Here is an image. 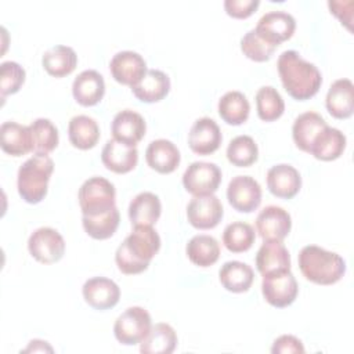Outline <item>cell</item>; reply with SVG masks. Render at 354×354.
<instances>
[{"mask_svg": "<svg viewBox=\"0 0 354 354\" xmlns=\"http://www.w3.org/2000/svg\"><path fill=\"white\" fill-rule=\"evenodd\" d=\"M261 293L268 304L277 308L290 306L299 293L295 275L290 271L263 277Z\"/></svg>", "mask_w": 354, "mask_h": 354, "instance_id": "9", "label": "cell"}, {"mask_svg": "<svg viewBox=\"0 0 354 354\" xmlns=\"http://www.w3.org/2000/svg\"><path fill=\"white\" fill-rule=\"evenodd\" d=\"M35 153H50L58 145V129L46 118H37L29 124Z\"/></svg>", "mask_w": 354, "mask_h": 354, "instance_id": "36", "label": "cell"}, {"mask_svg": "<svg viewBox=\"0 0 354 354\" xmlns=\"http://www.w3.org/2000/svg\"><path fill=\"white\" fill-rule=\"evenodd\" d=\"M68 137L77 149H91L100 140V127L95 119L87 115H76L69 120Z\"/></svg>", "mask_w": 354, "mask_h": 354, "instance_id": "29", "label": "cell"}, {"mask_svg": "<svg viewBox=\"0 0 354 354\" xmlns=\"http://www.w3.org/2000/svg\"><path fill=\"white\" fill-rule=\"evenodd\" d=\"M41 65L48 75L54 77H64L75 71L77 65V55L72 47L57 44L43 54Z\"/></svg>", "mask_w": 354, "mask_h": 354, "instance_id": "31", "label": "cell"}, {"mask_svg": "<svg viewBox=\"0 0 354 354\" xmlns=\"http://www.w3.org/2000/svg\"><path fill=\"white\" fill-rule=\"evenodd\" d=\"M217 109H218L220 118L227 124L239 126L248 120L249 112H250V104L243 93L232 90V91H227L218 100Z\"/></svg>", "mask_w": 354, "mask_h": 354, "instance_id": "34", "label": "cell"}, {"mask_svg": "<svg viewBox=\"0 0 354 354\" xmlns=\"http://www.w3.org/2000/svg\"><path fill=\"white\" fill-rule=\"evenodd\" d=\"M296 29V21L286 11L266 12L254 28V32L267 43L278 47L282 41L290 39Z\"/></svg>", "mask_w": 354, "mask_h": 354, "instance_id": "11", "label": "cell"}, {"mask_svg": "<svg viewBox=\"0 0 354 354\" xmlns=\"http://www.w3.org/2000/svg\"><path fill=\"white\" fill-rule=\"evenodd\" d=\"M149 313L138 306L126 308L115 321L113 333L119 343L134 346L142 342L151 329Z\"/></svg>", "mask_w": 354, "mask_h": 354, "instance_id": "6", "label": "cell"}, {"mask_svg": "<svg viewBox=\"0 0 354 354\" xmlns=\"http://www.w3.org/2000/svg\"><path fill=\"white\" fill-rule=\"evenodd\" d=\"M77 199L83 216H98L116 206V189L109 180L94 176L82 184Z\"/></svg>", "mask_w": 354, "mask_h": 354, "instance_id": "5", "label": "cell"}, {"mask_svg": "<svg viewBox=\"0 0 354 354\" xmlns=\"http://www.w3.org/2000/svg\"><path fill=\"white\" fill-rule=\"evenodd\" d=\"M72 94L75 101L83 106L97 105L105 94L102 75L94 69L80 72L72 83Z\"/></svg>", "mask_w": 354, "mask_h": 354, "instance_id": "20", "label": "cell"}, {"mask_svg": "<svg viewBox=\"0 0 354 354\" xmlns=\"http://www.w3.org/2000/svg\"><path fill=\"white\" fill-rule=\"evenodd\" d=\"M25 82V69L15 61H4L0 65L1 95L15 94Z\"/></svg>", "mask_w": 354, "mask_h": 354, "instance_id": "41", "label": "cell"}, {"mask_svg": "<svg viewBox=\"0 0 354 354\" xmlns=\"http://www.w3.org/2000/svg\"><path fill=\"white\" fill-rule=\"evenodd\" d=\"M104 166L118 174L131 171L138 162V151L136 147L126 145L116 140H108L101 152Z\"/></svg>", "mask_w": 354, "mask_h": 354, "instance_id": "22", "label": "cell"}, {"mask_svg": "<svg viewBox=\"0 0 354 354\" xmlns=\"http://www.w3.org/2000/svg\"><path fill=\"white\" fill-rule=\"evenodd\" d=\"M277 66L282 86L292 98L306 101L321 88L322 75L319 69L313 62L301 58L297 51H283L278 57Z\"/></svg>", "mask_w": 354, "mask_h": 354, "instance_id": "1", "label": "cell"}, {"mask_svg": "<svg viewBox=\"0 0 354 354\" xmlns=\"http://www.w3.org/2000/svg\"><path fill=\"white\" fill-rule=\"evenodd\" d=\"M185 253L189 261L198 267H210L220 257V245L212 235L201 234L192 236L187 246Z\"/></svg>", "mask_w": 354, "mask_h": 354, "instance_id": "33", "label": "cell"}, {"mask_svg": "<svg viewBox=\"0 0 354 354\" xmlns=\"http://www.w3.org/2000/svg\"><path fill=\"white\" fill-rule=\"evenodd\" d=\"M350 4H353L351 0H347V1H328L330 12L333 15H336L342 21V24L344 22L348 29H350V21L344 17V12H347V15H353V11H346V7H348Z\"/></svg>", "mask_w": 354, "mask_h": 354, "instance_id": "44", "label": "cell"}, {"mask_svg": "<svg viewBox=\"0 0 354 354\" xmlns=\"http://www.w3.org/2000/svg\"><path fill=\"white\" fill-rule=\"evenodd\" d=\"M145 131L147 123L144 118L133 109H123L118 112L111 123L113 140L130 147H136L145 136Z\"/></svg>", "mask_w": 354, "mask_h": 354, "instance_id": "17", "label": "cell"}, {"mask_svg": "<svg viewBox=\"0 0 354 354\" xmlns=\"http://www.w3.org/2000/svg\"><path fill=\"white\" fill-rule=\"evenodd\" d=\"M221 183V170L212 162H192L183 174V185L194 196L212 195Z\"/></svg>", "mask_w": 354, "mask_h": 354, "instance_id": "7", "label": "cell"}, {"mask_svg": "<svg viewBox=\"0 0 354 354\" xmlns=\"http://www.w3.org/2000/svg\"><path fill=\"white\" fill-rule=\"evenodd\" d=\"M84 301L94 310L113 308L120 299V289L118 283L105 277H94L84 282L82 288Z\"/></svg>", "mask_w": 354, "mask_h": 354, "instance_id": "15", "label": "cell"}, {"mask_svg": "<svg viewBox=\"0 0 354 354\" xmlns=\"http://www.w3.org/2000/svg\"><path fill=\"white\" fill-rule=\"evenodd\" d=\"M54 162L47 153H35L18 169L17 188L19 196L28 203L41 202L48 189Z\"/></svg>", "mask_w": 354, "mask_h": 354, "instance_id": "4", "label": "cell"}, {"mask_svg": "<svg viewBox=\"0 0 354 354\" xmlns=\"http://www.w3.org/2000/svg\"><path fill=\"white\" fill-rule=\"evenodd\" d=\"M223 141L218 124L210 118H199L194 122L188 133V145L198 155L216 152Z\"/></svg>", "mask_w": 354, "mask_h": 354, "instance_id": "16", "label": "cell"}, {"mask_svg": "<svg viewBox=\"0 0 354 354\" xmlns=\"http://www.w3.org/2000/svg\"><path fill=\"white\" fill-rule=\"evenodd\" d=\"M326 126L325 119L317 112L308 111L299 115L292 126V137L296 147L310 153L313 142Z\"/></svg>", "mask_w": 354, "mask_h": 354, "instance_id": "26", "label": "cell"}, {"mask_svg": "<svg viewBox=\"0 0 354 354\" xmlns=\"http://www.w3.org/2000/svg\"><path fill=\"white\" fill-rule=\"evenodd\" d=\"M272 354H290V353H304V346L300 339L293 335H282L277 337L271 347Z\"/></svg>", "mask_w": 354, "mask_h": 354, "instance_id": "43", "label": "cell"}, {"mask_svg": "<svg viewBox=\"0 0 354 354\" xmlns=\"http://www.w3.org/2000/svg\"><path fill=\"white\" fill-rule=\"evenodd\" d=\"M256 239L254 228L245 221H234L224 228L223 243L232 253H243L252 248Z\"/></svg>", "mask_w": 354, "mask_h": 354, "instance_id": "37", "label": "cell"}, {"mask_svg": "<svg viewBox=\"0 0 354 354\" xmlns=\"http://www.w3.org/2000/svg\"><path fill=\"white\" fill-rule=\"evenodd\" d=\"M346 142V136L339 129L326 126L313 142L310 153L318 160H335L342 156Z\"/></svg>", "mask_w": 354, "mask_h": 354, "instance_id": "30", "label": "cell"}, {"mask_svg": "<svg viewBox=\"0 0 354 354\" xmlns=\"http://www.w3.org/2000/svg\"><path fill=\"white\" fill-rule=\"evenodd\" d=\"M275 46L263 40L254 29L246 32L241 39V50L245 57L254 62H266L275 51Z\"/></svg>", "mask_w": 354, "mask_h": 354, "instance_id": "40", "label": "cell"}, {"mask_svg": "<svg viewBox=\"0 0 354 354\" xmlns=\"http://www.w3.org/2000/svg\"><path fill=\"white\" fill-rule=\"evenodd\" d=\"M328 112L336 119H347L354 112V84L350 79L335 80L325 98Z\"/></svg>", "mask_w": 354, "mask_h": 354, "instance_id": "23", "label": "cell"}, {"mask_svg": "<svg viewBox=\"0 0 354 354\" xmlns=\"http://www.w3.org/2000/svg\"><path fill=\"white\" fill-rule=\"evenodd\" d=\"M177 346V333L169 324L159 322L151 326L148 335L140 343L142 354H170Z\"/></svg>", "mask_w": 354, "mask_h": 354, "instance_id": "32", "label": "cell"}, {"mask_svg": "<svg viewBox=\"0 0 354 354\" xmlns=\"http://www.w3.org/2000/svg\"><path fill=\"white\" fill-rule=\"evenodd\" d=\"M260 6L259 0H225L224 1V10L225 12L238 19H243L250 17L257 7Z\"/></svg>", "mask_w": 354, "mask_h": 354, "instance_id": "42", "label": "cell"}, {"mask_svg": "<svg viewBox=\"0 0 354 354\" xmlns=\"http://www.w3.org/2000/svg\"><path fill=\"white\" fill-rule=\"evenodd\" d=\"M256 267L263 277L290 271V254L282 241H264L256 254Z\"/></svg>", "mask_w": 354, "mask_h": 354, "instance_id": "18", "label": "cell"}, {"mask_svg": "<svg viewBox=\"0 0 354 354\" xmlns=\"http://www.w3.org/2000/svg\"><path fill=\"white\" fill-rule=\"evenodd\" d=\"M25 353L28 351H53V347L48 346L47 342H43V340H39V339H35V340H30L29 342V346L24 350Z\"/></svg>", "mask_w": 354, "mask_h": 354, "instance_id": "45", "label": "cell"}, {"mask_svg": "<svg viewBox=\"0 0 354 354\" xmlns=\"http://www.w3.org/2000/svg\"><path fill=\"white\" fill-rule=\"evenodd\" d=\"M228 203L241 213H252L261 203V187L250 176H236L227 187Z\"/></svg>", "mask_w": 354, "mask_h": 354, "instance_id": "10", "label": "cell"}, {"mask_svg": "<svg viewBox=\"0 0 354 354\" xmlns=\"http://www.w3.org/2000/svg\"><path fill=\"white\" fill-rule=\"evenodd\" d=\"M290 228V214L281 206H266L256 218V231L263 241H283Z\"/></svg>", "mask_w": 354, "mask_h": 354, "instance_id": "14", "label": "cell"}, {"mask_svg": "<svg viewBox=\"0 0 354 354\" xmlns=\"http://www.w3.org/2000/svg\"><path fill=\"white\" fill-rule=\"evenodd\" d=\"M218 279L223 288L228 292L243 293L250 289L254 279V272L249 264L231 260L221 266L218 271Z\"/></svg>", "mask_w": 354, "mask_h": 354, "instance_id": "28", "label": "cell"}, {"mask_svg": "<svg viewBox=\"0 0 354 354\" xmlns=\"http://www.w3.org/2000/svg\"><path fill=\"white\" fill-rule=\"evenodd\" d=\"M297 261L303 277L317 285L336 283L346 272V261L340 254L317 245L304 246Z\"/></svg>", "mask_w": 354, "mask_h": 354, "instance_id": "3", "label": "cell"}, {"mask_svg": "<svg viewBox=\"0 0 354 354\" xmlns=\"http://www.w3.org/2000/svg\"><path fill=\"white\" fill-rule=\"evenodd\" d=\"M120 221V214L116 206H113L111 210L98 214V216H83L82 224L84 231L94 239H108L111 238Z\"/></svg>", "mask_w": 354, "mask_h": 354, "instance_id": "35", "label": "cell"}, {"mask_svg": "<svg viewBox=\"0 0 354 354\" xmlns=\"http://www.w3.org/2000/svg\"><path fill=\"white\" fill-rule=\"evenodd\" d=\"M109 71L112 77L124 86H136L147 73V62L145 59L136 51L124 50L116 53L111 62Z\"/></svg>", "mask_w": 354, "mask_h": 354, "instance_id": "13", "label": "cell"}, {"mask_svg": "<svg viewBox=\"0 0 354 354\" xmlns=\"http://www.w3.org/2000/svg\"><path fill=\"white\" fill-rule=\"evenodd\" d=\"M268 191L281 199H290L301 188V177L297 169L288 163H279L267 171Z\"/></svg>", "mask_w": 354, "mask_h": 354, "instance_id": "19", "label": "cell"}, {"mask_svg": "<svg viewBox=\"0 0 354 354\" xmlns=\"http://www.w3.org/2000/svg\"><path fill=\"white\" fill-rule=\"evenodd\" d=\"M131 91L142 102H159L170 91V79L159 69H148L140 83L131 87Z\"/></svg>", "mask_w": 354, "mask_h": 354, "instance_id": "27", "label": "cell"}, {"mask_svg": "<svg viewBox=\"0 0 354 354\" xmlns=\"http://www.w3.org/2000/svg\"><path fill=\"white\" fill-rule=\"evenodd\" d=\"M256 109L261 120L274 122L282 116L285 102L277 88L272 86H263L256 93Z\"/></svg>", "mask_w": 354, "mask_h": 354, "instance_id": "38", "label": "cell"}, {"mask_svg": "<svg viewBox=\"0 0 354 354\" xmlns=\"http://www.w3.org/2000/svg\"><path fill=\"white\" fill-rule=\"evenodd\" d=\"M160 249L159 234L148 225L134 227V230L118 246L115 261L120 272L134 275L145 271Z\"/></svg>", "mask_w": 354, "mask_h": 354, "instance_id": "2", "label": "cell"}, {"mask_svg": "<svg viewBox=\"0 0 354 354\" xmlns=\"http://www.w3.org/2000/svg\"><path fill=\"white\" fill-rule=\"evenodd\" d=\"M28 249L33 259L43 264H53L62 259L65 241L62 235L51 227L35 230L28 239Z\"/></svg>", "mask_w": 354, "mask_h": 354, "instance_id": "8", "label": "cell"}, {"mask_svg": "<svg viewBox=\"0 0 354 354\" xmlns=\"http://www.w3.org/2000/svg\"><path fill=\"white\" fill-rule=\"evenodd\" d=\"M227 159L236 167L252 166L259 158V148L250 136H236L227 147Z\"/></svg>", "mask_w": 354, "mask_h": 354, "instance_id": "39", "label": "cell"}, {"mask_svg": "<svg viewBox=\"0 0 354 354\" xmlns=\"http://www.w3.org/2000/svg\"><path fill=\"white\" fill-rule=\"evenodd\" d=\"M0 147L11 156H22L33 151L29 126L17 122H4L0 127Z\"/></svg>", "mask_w": 354, "mask_h": 354, "instance_id": "25", "label": "cell"}, {"mask_svg": "<svg viewBox=\"0 0 354 354\" xmlns=\"http://www.w3.org/2000/svg\"><path fill=\"white\" fill-rule=\"evenodd\" d=\"M162 213V203L158 195L153 192H140L129 205V218L133 227L156 224Z\"/></svg>", "mask_w": 354, "mask_h": 354, "instance_id": "24", "label": "cell"}, {"mask_svg": "<svg viewBox=\"0 0 354 354\" xmlns=\"http://www.w3.org/2000/svg\"><path fill=\"white\" fill-rule=\"evenodd\" d=\"M145 160L152 170L160 174H169L178 167L181 155L170 140L158 138L151 141L147 147Z\"/></svg>", "mask_w": 354, "mask_h": 354, "instance_id": "21", "label": "cell"}, {"mask_svg": "<svg viewBox=\"0 0 354 354\" xmlns=\"http://www.w3.org/2000/svg\"><path fill=\"white\" fill-rule=\"evenodd\" d=\"M223 214V205L214 194L194 196L187 206L188 223L198 230L214 228L221 221Z\"/></svg>", "mask_w": 354, "mask_h": 354, "instance_id": "12", "label": "cell"}]
</instances>
